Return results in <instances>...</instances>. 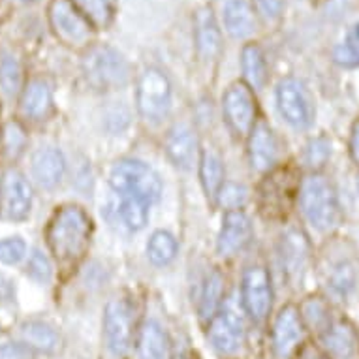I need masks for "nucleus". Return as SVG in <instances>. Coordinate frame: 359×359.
<instances>
[{"label":"nucleus","mask_w":359,"mask_h":359,"mask_svg":"<svg viewBox=\"0 0 359 359\" xmlns=\"http://www.w3.org/2000/svg\"><path fill=\"white\" fill-rule=\"evenodd\" d=\"M241 68L247 79V85L254 90L265 87L267 81V65H265L264 51L258 43H248L241 51Z\"/></svg>","instance_id":"26"},{"label":"nucleus","mask_w":359,"mask_h":359,"mask_svg":"<svg viewBox=\"0 0 359 359\" xmlns=\"http://www.w3.org/2000/svg\"><path fill=\"white\" fill-rule=\"evenodd\" d=\"M32 211V187L21 171L6 170L0 177V217L23 222Z\"/></svg>","instance_id":"7"},{"label":"nucleus","mask_w":359,"mask_h":359,"mask_svg":"<svg viewBox=\"0 0 359 359\" xmlns=\"http://www.w3.org/2000/svg\"><path fill=\"white\" fill-rule=\"evenodd\" d=\"M301 316H305L306 322L318 330H325L330 325V314L325 311V305H322L320 301H309Z\"/></svg>","instance_id":"39"},{"label":"nucleus","mask_w":359,"mask_h":359,"mask_svg":"<svg viewBox=\"0 0 359 359\" xmlns=\"http://www.w3.org/2000/svg\"><path fill=\"white\" fill-rule=\"evenodd\" d=\"M23 68L13 55H2L0 59V90L6 96L23 93Z\"/></svg>","instance_id":"30"},{"label":"nucleus","mask_w":359,"mask_h":359,"mask_svg":"<svg viewBox=\"0 0 359 359\" xmlns=\"http://www.w3.org/2000/svg\"><path fill=\"white\" fill-rule=\"evenodd\" d=\"M248 156H250V164L256 171H269L277 162V137L273 134L271 126L264 121H258L254 124L252 132L248 136Z\"/></svg>","instance_id":"17"},{"label":"nucleus","mask_w":359,"mask_h":359,"mask_svg":"<svg viewBox=\"0 0 359 359\" xmlns=\"http://www.w3.org/2000/svg\"><path fill=\"white\" fill-rule=\"evenodd\" d=\"M224 297V277L218 271H212L205 280L200 297V316L203 322H211L220 311Z\"/></svg>","instance_id":"28"},{"label":"nucleus","mask_w":359,"mask_h":359,"mask_svg":"<svg viewBox=\"0 0 359 359\" xmlns=\"http://www.w3.org/2000/svg\"><path fill=\"white\" fill-rule=\"evenodd\" d=\"M265 200V209L269 211H283L284 207V173H275L267 181V189L262 192Z\"/></svg>","instance_id":"36"},{"label":"nucleus","mask_w":359,"mask_h":359,"mask_svg":"<svg viewBox=\"0 0 359 359\" xmlns=\"http://www.w3.org/2000/svg\"><path fill=\"white\" fill-rule=\"evenodd\" d=\"M301 359H330V358L324 355V353L316 352V350H305L303 355H301Z\"/></svg>","instance_id":"45"},{"label":"nucleus","mask_w":359,"mask_h":359,"mask_svg":"<svg viewBox=\"0 0 359 359\" xmlns=\"http://www.w3.org/2000/svg\"><path fill=\"white\" fill-rule=\"evenodd\" d=\"M137 109L149 123H160L170 113L171 87L168 77L156 68H149L137 81Z\"/></svg>","instance_id":"6"},{"label":"nucleus","mask_w":359,"mask_h":359,"mask_svg":"<svg viewBox=\"0 0 359 359\" xmlns=\"http://www.w3.org/2000/svg\"><path fill=\"white\" fill-rule=\"evenodd\" d=\"M136 353L137 359H170V341L158 322L147 320L140 327Z\"/></svg>","instance_id":"22"},{"label":"nucleus","mask_w":359,"mask_h":359,"mask_svg":"<svg viewBox=\"0 0 359 359\" xmlns=\"http://www.w3.org/2000/svg\"><path fill=\"white\" fill-rule=\"evenodd\" d=\"M165 151L171 162L181 168V170H190L194 165L196 151H198V142H196L194 132L187 124H179L171 130L168 142H165Z\"/></svg>","instance_id":"21"},{"label":"nucleus","mask_w":359,"mask_h":359,"mask_svg":"<svg viewBox=\"0 0 359 359\" xmlns=\"http://www.w3.org/2000/svg\"><path fill=\"white\" fill-rule=\"evenodd\" d=\"M70 2L95 29H107L117 12V0H70Z\"/></svg>","instance_id":"27"},{"label":"nucleus","mask_w":359,"mask_h":359,"mask_svg":"<svg viewBox=\"0 0 359 359\" xmlns=\"http://www.w3.org/2000/svg\"><path fill=\"white\" fill-rule=\"evenodd\" d=\"M147 256L154 265L171 264L177 256L175 237L168 231H154L147 243Z\"/></svg>","instance_id":"31"},{"label":"nucleus","mask_w":359,"mask_h":359,"mask_svg":"<svg viewBox=\"0 0 359 359\" xmlns=\"http://www.w3.org/2000/svg\"><path fill=\"white\" fill-rule=\"evenodd\" d=\"M248 200V190L243 184H224L217 196V201L226 211H239Z\"/></svg>","instance_id":"35"},{"label":"nucleus","mask_w":359,"mask_h":359,"mask_svg":"<svg viewBox=\"0 0 359 359\" xmlns=\"http://www.w3.org/2000/svg\"><path fill=\"white\" fill-rule=\"evenodd\" d=\"M254 4L265 23H275L283 15L284 0H254Z\"/></svg>","instance_id":"40"},{"label":"nucleus","mask_w":359,"mask_h":359,"mask_svg":"<svg viewBox=\"0 0 359 359\" xmlns=\"http://www.w3.org/2000/svg\"><path fill=\"white\" fill-rule=\"evenodd\" d=\"M224 25L231 38L243 40L256 29L254 10L247 0H228L224 4Z\"/></svg>","instance_id":"23"},{"label":"nucleus","mask_w":359,"mask_h":359,"mask_svg":"<svg viewBox=\"0 0 359 359\" xmlns=\"http://www.w3.org/2000/svg\"><path fill=\"white\" fill-rule=\"evenodd\" d=\"M222 111L226 124L237 137L250 136L256 124V98L247 83L237 81L222 96Z\"/></svg>","instance_id":"8"},{"label":"nucleus","mask_w":359,"mask_h":359,"mask_svg":"<svg viewBox=\"0 0 359 359\" xmlns=\"http://www.w3.org/2000/svg\"><path fill=\"white\" fill-rule=\"evenodd\" d=\"M30 170L40 189L53 190L65 179V156L57 147H41L32 154Z\"/></svg>","instance_id":"16"},{"label":"nucleus","mask_w":359,"mask_h":359,"mask_svg":"<svg viewBox=\"0 0 359 359\" xmlns=\"http://www.w3.org/2000/svg\"><path fill=\"white\" fill-rule=\"evenodd\" d=\"M21 115L29 121H43L53 109V93L43 79H32L21 93Z\"/></svg>","instance_id":"19"},{"label":"nucleus","mask_w":359,"mask_h":359,"mask_svg":"<svg viewBox=\"0 0 359 359\" xmlns=\"http://www.w3.org/2000/svg\"><path fill=\"white\" fill-rule=\"evenodd\" d=\"M83 72L96 88H118L130 79V66L117 49L109 46H90L83 57Z\"/></svg>","instance_id":"4"},{"label":"nucleus","mask_w":359,"mask_h":359,"mask_svg":"<svg viewBox=\"0 0 359 359\" xmlns=\"http://www.w3.org/2000/svg\"><path fill=\"white\" fill-rule=\"evenodd\" d=\"M113 190L123 198H137L145 203H154L162 196V181L158 173L140 160H121L109 173Z\"/></svg>","instance_id":"3"},{"label":"nucleus","mask_w":359,"mask_h":359,"mask_svg":"<svg viewBox=\"0 0 359 359\" xmlns=\"http://www.w3.org/2000/svg\"><path fill=\"white\" fill-rule=\"evenodd\" d=\"M355 280H358V273H355V265L350 259L342 258L337 264L331 265V271L327 275V284H330V288L337 295L346 297L355 288Z\"/></svg>","instance_id":"29"},{"label":"nucleus","mask_w":359,"mask_h":359,"mask_svg":"<svg viewBox=\"0 0 359 359\" xmlns=\"http://www.w3.org/2000/svg\"><path fill=\"white\" fill-rule=\"evenodd\" d=\"M330 143H327V140H324V137H320V140H314V142L309 145V149H306V162L314 168V165H322L327 160V156H330Z\"/></svg>","instance_id":"41"},{"label":"nucleus","mask_w":359,"mask_h":359,"mask_svg":"<svg viewBox=\"0 0 359 359\" xmlns=\"http://www.w3.org/2000/svg\"><path fill=\"white\" fill-rule=\"evenodd\" d=\"M196 49L203 60L217 59L222 51V36L218 29L217 18L209 6L198 8L194 15Z\"/></svg>","instance_id":"18"},{"label":"nucleus","mask_w":359,"mask_h":359,"mask_svg":"<svg viewBox=\"0 0 359 359\" xmlns=\"http://www.w3.org/2000/svg\"><path fill=\"white\" fill-rule=\"evenodd\" d=\"M104 339L113 355L123 358L130 352L134 339V318L128 301L113 299L107 303L104 314Z\"/></svg>","instance_id":"10"},{"label":"nucleus","mask_w":359,"mask_h":359,"mask_svg":"<svg viewBox=\"0 0 359 359\" xmlns=\"http://www.w3.org/2000/svg\"><path fill=\"white\" fill-rule=\"evenodd\" d=\"M93 224L79 205L59 207L46 230L49 250L62 267H74L87 254Z\"/></svg>","instance_id":"1"},{"label":"nucleus","mask_w":359,"mask_h":359,"mask_svg":"<svg viewBox=\"0 0 359 359\" xmlns=\"http://www.w3.org/2000/svg\"><path fill=\"white\" fill-rule=\"evenodd\" d=\"M333 59L337 65L346 66V68L359 66V41H348V43L337 46L333 51Z\"/></svg>","instance_id":"38"},{"label":"nucleus","mask_w":359,"mask_h":359,"mask_svg":"<svg viewBox=\"0 0 359 359\" xmlns=\"http://www.w3.org/2000/svg\"><path fill=\"white\" fill-rule=\"evenodd\" d=\"M277 104L284 121L294 128L305 130L314 121V106L311 96L306 93L305 85L295 77H286L278 83Z\"/></svg>","instance_id":"9"},{"label":"nucleus","mask_w":359,"mask_h":359,"mask_svg":"<svg viewBox=\"0 0 359 359\" xmlns=\"http://www.w3.org/2000/svg\"><path fill=\"white\" fill-rule=\"evenodd\" d=\"M207 337H209V344L212 346V350L220 353V355L236 353L241 348L243 341H245L243 314H239L230 305L220 309L217 316L209 322Z\"/></svg>","instance_id":"12"},{"label":"nucleus","mask_w":359,"mask_h":359,"mask_svg":"<svg viewBox=\"0 0 359 359\" xmlns=\"http://www.w3.org/2000/svg\"><path fill=\"white\" fill-rule=\"evenodd\" d=\"M200 179L207 198L217 200L218 192L224 187V165L222 158L212 149H203L201 153Z\"/></svg>","instance_id":"25"},{"label":"nucleus","mask_w":359,"mask_h":359,"mask_svg":"<svg viewBox=\"0 0 359 359\" xmlns=\"http://www.w3.org/2000/svg\"><path fill=\"white\" fill-rule=\"evenodd\" d=\"M301 211L318 231L335 230L341 224V205L333 184L322 175H309L299 187Z\"/></svg>","instance_id":"2"},{"label":"nucleus","mask_w":359,"mask_h":359,"mask_svg":"<svg viewBox=\"0 0 359 359\" xmlns=\"http://www.w3.org/2000/svg\"><path fill=\"white\" fill-rule=\"evenodd\" d=\"M49 25L53 34L68 48H87L93 40V25L70 0H51Z\"/></svg>","instance_id":"5"},{"label":"nucleus","mask_w":359,"mask_h":359,"mask_svg":"<svg viewBox=\"0 0 359 359\" xmlns=\"http://www.w3.org/2000/svg\"><path fill=\"white\" fill-rule=\"evenodd\" d=\"M305 335L303 316L297 306L288 305L278 312L273 325V348L280 359H288Z\"/></svg>","instance_id":"13"},{"label":"nucleus","mask_w":359,"mask_h":359,"mask_svg":"<svg viewBox=\"0 0 359 359\" xmlns=\"http://www.w3.org/2000/svg\"><path fill=\"white\" fill-rule=\"evenodd\" d=\"M21 342L32 352L51 353L59 348V333L43 320H29L21 325Z\"/></svg>","instance_id":"24"},{"label":"nucleus","mask_w":359,"mask_h":359,"mask_svg":"<svg viewBox=\"0 0 359 359\" xmlns=\"http://www.w3.org/2000/svg\"><path fill=\"white\" fill-rule=\"evenodd\" d=\"M32 350L23 342H6L0 346V359H30Z\"/></svg>","instance_id":"42"},{"label":"nucleus","mask_w":359,"mask_h":359,"mask_svg":"<svg viewBox=\"0 0 359 359\" xmlns=\"http://www.w3.org/2000/svg\"><path fill=\"white\" fill-rule=\"evenodd\" d=\"M51 275H53V269H51L49 258L41 250L34 248L27 262V277L38 284H48L51 280Z\"/></svg>","instance_id":"34"},{"label":"nucleus","mask_w":359,"mask_h":359,"mask_svg":"<svg viewBox=\"0 0 359 359\" xmlns=\"http://www.w3.org/2000/svg\"><path fill=\"white\" fill-rule=\"evenodd\" d=\"M350 154H352L353 162L359 164V121H355L352 128V136H350Z\"/></svg>","instance_id":"43"},{"label":"nucleus","mask_w":359,"mask_h":359,"mask_svg":"<svg viewBox=\"0 0 359 359\" xmlns=\"http://www.w3.org/2000/svg\"><path fill=\"white\" fill-rule=\"evenodd\" d=\"M252 239V224L243 211H226L218 233L217 250L224 258L236 256Z\"/></svg>","instance_id":"14"},{"label":"nucleus","mask_w":359,"mask_h":359,"mask_svg":"<svg viewBox=\"0 0 359 359\" xmlns=\"http://www.w3.org/2000/svg\"><path fill=\"white\" fill-rule=\"evenodd\" d=\"M12 295H13L12 283H10L6 277H2V275H0V303H2V301H10L12 299Z\"/></svg>","instance_id":"44"},{"label":"nucleus","mask_w":359,"mask_h":359,"mask_svg":"<svg viewBox=\"0 0 359 359\" xmlns=\"http://www.w3.org/2000/svg\"><path fill=\"white\" fill-rule=\"evenodd\" d=\"M330 359H359V335L348 320H335L322 335Z\"/></svg>","instance_id":"15"},{"label":"nucleus","mask_w":359,"mask_h":359,"mask_svg":"<svg viewBox=\"0 0 359 359\" xmlns=\"http://www.w3.org/2000/svg\"><path fill=\"white\" fill-rule=\"evenodd\" d=\"M27 256V243L21 237H6L0 241V264L18 265Z\"/></svg>","instance_id":"37"},{"label":"nucleus","mask_w":359,"mask_h":359,"mask_svg":"<svg viewBox=\"0 0 359 359\" xmlns=\"http://www.w3.org/2000/svg\"><path fill=\"white\" fill-rule=\"evenodd\" d=\"M29 143L27 132L18 121H10L4 124L2 128V136H0V145H2V153L8 160H18L25 153Z\"/></svg>","instance_id":"32"},{"label":"nucleus","mask_w":359,"mask_h":359,"mask_svg":"<svg viewBox=\"0 0 359 359\" xmlns=\"http://www.w3.org/2000/svg\"><path fill=\"white\" fill-rule=\"evenodd\" d=\"M121 217H123L124 224H126L128 230H143V228L147 226L149 220V203L137 200V198H123Z\"/></svg>","instance_id":"33"},{"label":"nucleus","mask_w":359,"mask_h":359,"mask_svg":"<svg viewBox=\"0 0 359 359\" xmlns=\"http://www.w3.org/2000/svg\"><path fill=\"white\" fill-rule=\"evenodd\" d=\"M243 309L254 322H264L273 305L271 277L265 267L252 265L243 275Z\"/></svg>","instance_id":"11"},{"label":"nucleus","mask_w":359,"mask_h":359,"mask_svg":"<svg viewBox=\"0 0 359 359\" xmlns=\"http://www.w3.org/2000/svg\"><path fill=\"white\" fill-rule=\"evenodd\" d=\"M309 241L299 230H290L283 237V248H280V256H283V267L290 280H297L303 277L306 262H309Z\"/></svg>","instance_id":"20"}]
</instances>
